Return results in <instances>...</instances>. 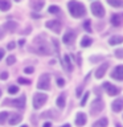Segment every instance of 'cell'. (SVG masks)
I'll return each instance as SVG.
<instances>
[{"label":"cell","mask_w":123,"mask_h":127,"mask_svg":"<svg viewBox=\"0 0 123 127\" xmlns=\"http://www.w3.org/2000/svg\"><path fill=\"white\" fill-rule=\"evenodd\" d=\"M21 122V115H19V114H16V115H12V117L9 118V125L11 126H15V125H17V123Z\"/></svg>","instance_id":"44dd1931"},{"label":"cell","mask_w":123,"mask_h":127,"mask_svg":"<svg viewBox=\"0 0 123 127\" xmlns=\"http://www.w3.org/2000/svg\"><path fill=\"white\" fill-rule=\"evenodd\" d=\"M89 95H90L89 91H87V93H85V95H83V98H82V101H81V106H85V103H86V101H87V98H89Z\"/></svg>","instance_id":"f1b7e54d"},{"label":"cell","mask_w":123,"mask_h":127,"mask_svg":"<svg viewBox=\"0 0 123 127\" xmlns=\"http://www.w3.org/2000/svg\"><path fill=\"white\" fill-rule=\"evenodd\" d=\"M44 127H52V125H50L49 122H48V123H45V125H44Z\"/></svg>","instance_id":"b9f144b4"},{"label":"cell","mask_w":123,"mask_h":127,"mask_svg":"<svg viewBox=\"0 0 123 127\" xmlns=\"http://www.w3.org/2000/svg\"><path fill=\"white\" fill-rule=\"evenodd\" d=\"M86 121H87V119H86V115L83 114V113H78V114H77V118H75V125L81 127V126H83V125L86 123Z\"/></svg>","instance_id":"9a60e30c"},{"label":"cell","mask_w":123,"mask_h":127,"mask_svg":"<svg viewBox=\"0 0 123 127\" xmlns=\"http://www.w3.org/2000/svg\"><path fill=\"white\" fill-rule=\"evenodd\" d=\"M67 7H69L70 15L73 16V17H82V16H85V13H86L85 5H82V4L78 3V1H74V0L69 1Z\"/></svg>","instance_id":"6da1fadb"},{"label":"cell","mask_w":123,"mask_h":127,"mask_svg":"<svg viewBox=\"0 0 123 127\" xmlns=\"http://www.w3.org/2000/svg\"><path fill=\"white\" fill-rule=\"evenodd\" d=\"M24 71H25V73H33V67H25V69H24Z\"/></svg>","instance_id":"8d00e7d4"},{"label":"cell","mask_w":123,"mask_h":127,"mask_svg":"<svg viewBox=\"0 0 123 127\" xmlns=\"http://www.w3.org/2000/svg\"><path fill=\"white\" fill-rule=\"evenodd\" d=\"M8 115H9V114H8L7 111H3V113H0V125H1V123H4V122L7 121Z\"/></svg>","instance_id":"484cf974"},{"label":"cell","mask_w":123,"mask_h":127,"mask_svg":"<svg viewBox=\"0 0 123 127\" xmlns=\"http://www.w3.org/2000/svg\"><path fill=\"white\" fill-rule=\"evenodd\" d=\"M46 94L42 93H36L33 97V107L34 109H40L41 106H44V103L46 102Z\"/></svg>","instance_id":"277c9868"},{"label":"cell","mask_w":123,"mask_h":127,"mask_svg":"<svg viewBox=\"0 0 123 127\" xmlns=\"http://www.w3.org/2000/svg\"><path fill=\"white\" fill-rule=\"evenodd\" d=\"M115 56H117L118 58H123V50H122V49L115 50Z\"/></svg>","instance_id":"1f68e13d"},{"label":"cell","mask_w":123,"mask_h":127,"mask_svg":"<svg viewBox=\"0 0 123 127\" xmlns=\"http://www.w3.org/2000/svg\"><path fill=\"white\" fill-rule=\"evenodd\" d=\"M42 38H44L42 36H40V37H37L34 40V45H36L37 53H40V54H52V50H50L49 45H48V42L44 41Z\"/></svg>","instance_id":"7a4b0ae2"},{"label":"cell","mask_w":123,"mask_h":127,"mask_svg":"<svg viewBox=\"0 0 123 127\" xmlns=\"http://www.w3.org/2000/svg\"><path fill=\"white\" fill-rule=\"evenodd\" d=\"M109 42H110V45H118V44L123 42V37L122 36H113V37L109 40Z\"/></svg>","instance_id":"d6986e66"},{"label":"cell","mask_w":123,"mask_h":127,"mask_svg":"<svg viewBox=\"0 0 123 127\" xmlns=\"http://www.w3.org/2000/svg\"><path fill=\"white\" fill-rule=\"evenodd\" d=\"M11 8V3L8 0H0V9L1 11H8Z\"/></svg>","instance_id":"cb8c5ba5"},{"label":"cell","mask_w":123,"mask_h":127,"mask_svg":"<svg viewBox=\"0 0 123 127\" xmlns=\"http://www.w3.org/2000/svg\"><path fill=\"white\" fill-rule=\"evenodd\" d=\"M82 89H83V85H81L77 89V97H79V95H81V93H82Z\"/></svg>","instance_id":"d590c367"},{"label":"cell","mask_w":123,"mask_h":127,"mask_svg":"<svg viewBox=\"0 0 123 127\" xmlns=\"http://www.w3.org/2000/svg\"><path fill=\"white\" fill-rule=\"evenodd\" d=\"M57 106L60 107V109H63V107H65V94H60V97L57 98Z\"/></svg>","instance_id":"7402d4cb"},{"label":"cell","mask_w":123,"mask_h":127,"mask_svg":"<svg viewBox=\"0 0 123 127\" xmlns=\"http://www.w3.org/2000/svg\"><path fill=\"white\" fill-rule=\"evenodd\" d=\"M111 24L115 27H119L122 24V16L121 15H113V17H111Z\"/></svg>","instance_id":"ac0fdd59"},{"label":"cell","mask_w":123,"mask_h":127,"mask_svg":"<svg viewBox=\"0 0 123 127\" xmlns=\"http://www.w3.org/2000/svg\"><path fill=\"white\" fill-rule=\"evenodd\" d=\"M109 125V121H107V118H101L99 121H97L93 125V127H107Z\"/></svg>","instance_id":"ffe728a7"},{"label":"cell","mask_w":123,"mask_h":127,"mask_svg":"<svg viewBox=\"0 0 123 127\" xmlns=\"http://www.w3.org/2000/svg\"><path fill=\"white\" fill-rule=\"evenodd\" d=\"M107 3L113 7L117 8H123V0H107Z\"/></svg>","instance_id":"603a6c76"},{"label":"cell","mask_w":123,"mask_h":127,"mask_svg":"<svg viewBox=\"0 0 123 127\" xmlns=\"http://www.w3.org/2000/svg\"><path fill=\"white\" fill-rule=\"evenodd\" d=\"M4 57V49H0V60Z\"/></svg>","instance_id":"ab89813d"},{"label":"cell","mask_w":123,"mask_h":127,"mask_svg":"<svg viewBox=\"0 0 123 127\" xmlns=\"http://www.w3.org/2000/svg\"><path fill=\"white\" fill-rule=\"evenodd\" d=\"M91 42H93V40H91L90 37H87V36H85V37L82 38V41H81V46H83V48L90 46V45H91Z\"/></svg>","instance_id":"d4e9b609"},{"label":"cell","mask_w":123,"mask_h":127,"mask_svg":"<svg viewBox=\"0 0 123 127\" xmlns=\"http://www.w3.org/2000/svg\"><path fill=\"white\" fill-rule=\"evenodd\" d=\"M3 36H4V29L0 28V38H3Z\"/></svg>","instance_id":"f35d334b"},{"label":"cell","mask_w":123,"mask_h":127,"mask_svg":"<svg viewBox=\"0 0 123 127\" xmlns=\"http://www.w3.org/2000/svg\"><path fill=\"white\" fill-rule=\"evenodd\" d=\"M24 42H25L24 40H20V41H19V45H20V46H23V45H24Z\"/></svg>","instance_id":"60d3db41"},{"label":"cell","mask_w":123,"mask_h":127,"mask_svg":"<svg viewBox=\"0 0 123 127\" xmlns=\"http://www.w3.org/2000/svg\"><path fill=\"white\" fill-rule=\"evenodd\" d=\"M103 89L107 91V94H109V95H117L119 93L118 87H115L114 85H111L110 82H105V83H103Z\"/></svg>","instance_id":"9c48e42d"},{"label":"cell","mask_w":123,"mask_h":127,"mask_svg":"<svg viewBox=\"0 0 123 127\" xmlns=\"http://www.w3.org/2000/svg\"><path fill=\"white\" fill-rule=\"evenodd\" d=\"M103 106H105V103H103V101L101 98H98V99H95V101L93 102V105H91V114L95 115V114H98V113H101V111L103 110Z\"/></svg>","instance_id":"8992f818"},{"label":"cell","mask_w":123,"mask_h":127,"mask_svg":"<svg viewBox=\"0 0 123 127\" xmlns=\"http://www.w3.org/2000/svg\"><path fill=\"white\" fill-rule=\"evenodd\" d=\"M0 95H1V91H0Z\"/></svg>","instance_id":"bcb514c9"},{"label":"cell","mask_w":123,"mask_h":127,"mask_svg":"<svg viewBox=\"0 0 123 127\" xmlns=\"http://www.w3.org/2000/svg\"><path fill=\"white\" fill-rule=\"evenodd\" d=\"M13 62H15V56H9V57L7 58V64L8 65H12Z\"/></svg>","instance_id":"d6a6232c"},{"label":"cell","mask_w":123,"mask_h":127,"mask_svg":"<svg viewBox=\"0 0 123 127\" xmlns=\"http://www.w3.org/2000/svg\"><path fill=\"white\" fill-rule=\"evenodd\" d=\"M63 66H65V69L67 71H71L73 70V66H71V61H70V57L69 56H63Z\"/></svg>","instance_id":"2e32d148"},{"label":"cell","mask_w":123,"mask_h":127,"mask_svg":"<svg viewBox=\"0 0 123 127\" xmlns=\"http://www.w3.org/2000/svg\"><path fill=\"white\" fill-rule=\"evenodd\" d=\"M57 85H58L60 87H62L63 85H65V81H63L62 78H57Z\"/></svg>","instance_id":"836d02e7"},{"label":"cell","mask_w":123,"mask_h":127,"mask_svg":"<svg viewBox=\"0 0 123 127\" xmlns=\"http://www.w3.org/2000/svg\"><path fill=\"white\" fill-rule=\"evenodd\" d=\"M17 91H19L17 86H9V89H8V93H9V94H16Z\"/></svg>","instance_id":"83f0119b"},{"label":"cell","mask_w":123,"mask_h":127,"mask_svg":"<svg viewBox=\"0 0 123 127\" xmlns=\"http://www.w3.org/2000/svg\"><path fill=\"white\" fill-rule=\"evenodd\" d=\"M7 48H8V49H13V48H15V42H9Z\"/></svg>","instance_id":"74e56055"},{"label":"cell","mask_w":123,"mask_h":127,"mask_svg":"<svg viewBox=\"0 0 123 127\" xmlns=\"http://www.w3.org/2000/svg\"><path fill=\"white\" fill-rule=\"evenodd\" d=\"M44 4H45L44 0H31V7L33 8L34 11H41Z\"/></svg>","instance_id":"4fadbf2b"},{"label":"cell","mask_w":123,"mask_h":127,"mask_svg":"<svg viewBox=\"0 0 123 127\" xmlns=\"http://www.w3.org/2000/svg\"><path fill=\"white\" fill-rule=\"evenodd\" d=\"M91 12H93V15L97 16V17H103V16H105V8L102 7V4L99 1H94L91 4Z\"/></svg>","instance_id":"5b68a950"},{"label":"cell","mask_w":123,"mask_h":127,"mask_svg":"<svg viewBox=\"0 0 123 127\" xmlns=\"http://www.w3.org/2000/svg\"><path fill=\"white\" fill-rule=\"evenodd\" d=\"M62 127H70V125H63Z\"/></svg>","instance_id":"7bdbcfd3"},{"label":"cell","mask_w":123,"mask_h":127,"mask_svg":"<svg viewBox=\"0 0 123 127\" xmlns=\"http://www.w3.org/2000/svg\"><path fill=\"white\" fill-rule=\"evenodd\" d=\"M8 78V73L7 71H3L1 74H0V79H7Z\"/></svg>","instance_id":"e575fe53"},{"label":"cell","mask_w":123,"mask_h":127,"mask_svg":"<svg viewBox=\"0 0 123 127\" xmlns=\"http://www.w3.org/2000/svg\"><path fill=\"white\" fill-rule=\"evenodd\" d=\"M19 83H24V85H29L31 81L27 78H19Z\"/></svg>","instance_id":"4dcf8cb0"},{"label":"cell","mask_w":123,"mask_h":127,"mask_svg":"<svg viewBox=\"0 0 123 127\" xmlns=\"http://www.w3.org/2000/svg\"><path fill=\"white\" fill-rule=\"evenodd\" d=\"M74 40H75V33L73 31H67L65 34H63V38H62V41L65 42V44H73L74 42Z\"/></svg>","instance_id":"8fae6325"},{"label":"cell","mask_w":123,"mask_h":127,"mask_svg":"<svg viewBox=\"0 0 123 127\" xmlns=\"http://www.w3.org/2000/svg\"><path fill=\"white\" fill-rule=\"evenodd\" d=\"M21 127H28V126H21Z\"/></svg>","instance_id":"f6af8a7d"},{"label":"cell","mask_w":123,"mask_h":127,"mask_svg":"<svg viewBox=\"0 0 123 127\" xmlns=\"http://www.w3.org/2000/svg\"><path fill=\"white\" fill-rule=\"evenodd\" d=\"M16 27H17V24H16L15 21H7L5 24H4V27H3V29H7V31H11V32H13L16 29Z\"/></svg>","instance_id":"e0dca14e"},{"label":"cell","mask_w":123,"mask_h":127,"mask_svg":"<svg viewBox=\"0 0 123 127\" xmlns=\"http://www.w3.org/2000/svg\"><path fill=\"white\" fill-rule=\"evenodd\" d=\"M107 69H109V64H106V62L102 64V65L98 67V70L95 71V77H97V78H102L103 75H105V73H106Z\"/></svg>","instance_id":"7c38bea8"},{"label":"cell","mask_w":123,"mask_h":127,"mask_svg":"<svg viewBox=\"0 0 123 127\" xmlns=\"http://www.w3.org/2000/svg\"><path fill=\"white\" fill-rule=\"evenodd\" d=\"M117 127H122L121 125H119V123H117Z\"/></svg>","instance_id":"ee69618b"},{"label":"cell","mask_w":123,"mask_h":127,"mask_svg":"<svg viewBox=\"0 0 123 127\" xmlns=\"http://www.w3.org/2000/svg\"><path fill=\"white\" fill-rule=\"evenodd\" d=\"M46 28H49V29H52L53 32H56V33H60V31H61V23L57 21V20H50V21H46Z\"/></svg>","instance_id":"52a82bcc"},{"label":"cell","mask_w":123,"mask_h":127,"mask_svg":"<svg viewBox=\"0 0 123 127\" xmlns=\"http://www.w3.org/2000/svg\"><path fill=\"white\" fill-rule=\"evenodd\" d=\"M123 110V99H115L114 103H113V111L115 113H119V111Z\"/></svg>","instance_id":"5bb4252c"},{"label":"cell","mask_w":123,"mask_h":127,"mask_svg":"<svg viewBox=\"0 0 123 127\" xmlns=\"http://www.w3.org/2000/svg\"><path fill=\"white\" fill-rule=\"evenodd\" d=\"M111 77L114 79H118V81H123V65L117 66L111 73Z\"/></svg>","instance_id":"ba28073f"},{"label":"cell","mask_w":123,"mask_h":127,"mask_svg":"<svg viewBox=\"0 0 123 127\" xmlns=\"http://www.w3.org/2000/svg\"><path fill=\"white\" fill-rule=\"evenodd\" d=\"M50 85V75L49 74H42L37 82V87L40 90H48Z\"/></svg>","instance_id":"3957f363"},{"label":"cell","mask_w":123,"mask_h":127,"mask_svg":"<svg viewBox=\"0 0 123 127\" xmlns=\"http://www.w3.org/2000/svg\"><path fill=\"white\" fill-rule=\"evenodd\" d=\"M13 105V107H17V109H24L25 107V95H21L19 99H13V101H7Z\"/></svg>","instance_id":"30bf717a"},{"label":"cell","mask_w":123,"mask_h":127,"mask_svg":"<svg viewBox=\"0 0 123 127\" xmlns=\"http://www.w3.org/2000/svg\"><path fill=\"white\" fill-rule=\"evenodd\" d=\"M16 1H20V0H16Z\"/></svg>","instance_id":"7dc6e473"},{"label":"cell","mask_w":123,"mask_h":127,"mask_svg":"<svg viewBox=\"0 0 123 127\" xmlns=\"http://www.w3.org/2000/svg\"><path fill=\"white\" fill-rule=\"evenodd\" d=\"M83 27H85V29L87 32H91V28H90V20H86L85 23H83Z\"/></svg>","instance_id":"f546056e"},{"label":"cell","mask_w":123,"mask_h":127,"mask_svg":"<svg viewBox=\"0 0 123 127\" xmlns=\"http://www.w3.org/2000/svg\"><path fill=\"white\" fill-rule=\"evenodd\" d=\"M49 12H50V13H53V15H56V13H58V12H60V8L57 5H50L49 7Z\"/></svg>","instance_id":"4316f807"}]
</instances>
